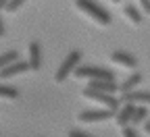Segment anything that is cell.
Instances as JSON below:
<instances>
[{
	"mask_svg": "<svg viewBox=\"0 0 150 137\" xmlns=\"http://www.w3.org/2000/svg\"><path fill=\"white\" fill-rule=\"evenodd\" d=\"M75 6L81 13H86L92 21H96L98 25H110V15L94 0H75Z\"/></svg>",
	"mask_w": 150,
	"mask_h": 137,
	"instance_id": "1",
	"label": "cell"
},
{
	"mask_svg": "<svg viewBox=\"0 0 150 137\" xmlns=\"http://www.w3.org/2000/svg\"><path fill=\"white\" fill-rule=\"evenodd\" d=\"M79 79H92V81H115V75L102 67H77L73 73Z\"/></svg>",
	"mask_w": 150,
	"mask_h": 137,
	"instance_id": "2",
	"label": "cell"
},
{
	"mask_svg": "<svg viewBox=\"0 0 150 137\" xmlns=\"http://www.w3.org/2000/svg\"><path fill=\"white\" fill-rule=\"evenodd\" d=\"M79 58H81V52H79V50H71V52L67 54V58L63 60V65L59 67V71H56V75H54L56 83H63V81L67 79V75H69V73H75Z\"/></svg>",
	"mask_w": 150,
	"mask_h": 137,
	"instance_id": "3",
	"label": "cell"
},
{
	"mask_svg": "<svg viewBox=\"0 0 150 137\" xmlns=\"http://www.w3.org/2000/svg\"><path fill=\"white\" fill-rule=\"evenodd\" d=\"M83 98H90V100L102 102V104H106L108 110L119 112V100H115V98L108 96V93H102V91H96V89H92V87H86V89H83Z\"/></svg>",
	"mask_w": 150,
	"mask_h": 137,
	"instance_id": "4",
	"label": "cell"
},
{
	"mask_svg": "<svg viewBox=\"0 0 150 137\" xmlns=\"http://www.w3.org/2000/svg\"><path fill=\"white\" fill-rule=\"evenodd\" d=\"M112 116H115V112L108 110V108H104V110H83V112H79L77 119H79L81 123H94V121H106V119H112Z\"/></svg>",
	"mask_w": 150,
	"mask_h": 137,
	"instance_id": "5",
	"label": "cell"
},
{
	"mask_svg": "<svg viewBox=\"0 0 150 137\" xmlns=\"http://www.w3.org/2000/svg\"><path fill=\"white\" fill-rule=\"evenodd\" d=\"M134 114H136V106H134V104H125V106H123V108L117 112V119H115V123H117L121 129H125V127L131 123Z\"/></svg>",
	"mask_w": 150,
	"mask_h": 137,
	"instance_id": "6",
	"label": "cell"
},
{
	"mask_svg": "<svg viewBox=\"0 0 150 137\" xmlns=\"http://www.w3.org/2000/svg\"><path fill=\"white\" fill-rule=\"evenodd\" d=\"M110 60L115 63V65H121V67H131V69H134V67L138 65L136 56H131V54H127V52H123V50L112 52V54H110Z\"/></svg>",
	"mask_w": 150,
	"mask_h": 137,
	"instance_id": "7",
	"label": "cell"
},
{
	"mask_svg": "<svg viewBox=\"0 0 150 137\" xmlns=\"http://www.w3.org/2000/svg\"><path fill=\"white\" fill-rule=\"evenodd\" d=\"M25 71H31L29 63H23V60H19V63H13L11 67H6V69H2V71H0V79H8V77H13V75H19V73H25Z\"/></svg>",
	"mask_w": 150,
	"mask_h": 137,
	"instance_id": "8",
	"label": "cell"
},
{
	"mask_svg": "<svg viewBox=\"0 0 150 137\" xmlns=\"http://www.w3.org/2000/svg\"><path fill=\"white\" fill-rule=\"evenodd\" d=\"M27 54H29V67H31V71H38L40 69V65H42V52H40V44L38 42H31L29 44V48H27Z\"/></svg>",
	"mask_w": 150,
	"mask_h": 137,
	"instance_id": "9",
	"label": "cell"
},
{
	"mask_svg": "<svg viewBox=\"0 0 150 137\" xmlns=\"http://www.w3.org/2000/svg\"><path fill=\"white\" fill-rule=\"evenodd\" d=\"M121 102L134 104V102H148L150 104V91H129L121 96Z\"/></svg>",
	"mask_w": 150,
	"mask_h": 137,
	"instance_id": "10",
	"label": "cell"
},
{
	"mask_svg": "<svg viewBox=\"0 0 150 137\" xmlns=\"http://www.w3.org/2000/svg\"><path fill=\"white\" fill-rule=\"evenodd\" d=\"M88 87L96 89V91H102V93H108V96L115 93V91H119V85L115 81H90Z\"/></svg>",
	"mask_w": 150,
	"mask_h": 137,
	"instance_id": "11",
	"label": "cell"
},
{
	"mask_svg": "<svg viewBox=\"0 0 150 137\" xmlns=\"http://www.w3.org/2000/svg\"><path fill=\"white\" fill-rule=\"evenodd\" d=\"M140 81H142V75H140V73H134L131 77H127V79L119 85V91H121V93H129V91H134V87H136Z\"/></svg>",
	"mask_w": 150,
	"mask_h": 137,
	"instance_id": "12",
	"label": "cell"
},
{
	"mask_svg": "<svg viewBox=\"0 0 150 137\" xmlns=\"http://www.w3.org/2000/svg\"><path fill=\"white\" fill-rule=\"evenodd\" d=\"M13 63H19V52L8 50V52H4V54H0V71L6 69V67H11Z\"/></svg>",
	"mask_w": 150,
	"mask_h": 137,
	"instance_id": "13",
	"label": "cell"
},
{
	"mask_svg": "<svg viewBox=\"0 0 150 137\" xmlns=\"http://www.w3.org/2000/svg\"><path fill=\"white\" fill-rule=\"evenodd\" d=\"M125 17H127L134 25H140V23H142V15H140V11H138L136 6H131V4L125 6Z\"/></svg>",
	"mask_w": 150,
	"mask_h": 137,
	"instance_id": "14",
	"label": "cell"
},
{
	"mask_svg": "<svg viewBox=\"0 0 150 137\" xmlns=\"http://www.w3.org/2000/svg\"><path fill=\"white\" fill-rule=\"evenodd\" d=\"M0 98H4V100H17V98H19V89L8 87V85H0Z\"/></svg>",
	"mask_w": 150,
	"mask_h": 137,
	"instance_id": "15",
	"label": "cell"
},
{
	"mask_svg": "<svg viewBox=\"0 0 150 137\" xmlns=\"http://www.w3.org/2000/svg\"><path fill=\"white\" fill-rule=\"evenodd\" d=\"M146 114H148V110H146L144 106L136 108V114H134V119H131V125H140V123H144V119H146Z\"/></svg>",
	"mask_w": 150,
	"mask_h": 137,
	"instance_id": "16",
	"label": "cell"
},
{
	"mask_svg": "<svg viewBox=\"0 0 150 137\" xmlns=\"http://www.w3.org/2000/svg\"><path fill=\"white\" fill-rule=\"evenodd\" d=\"M23 2H25V0H11L8 6H6V11H8V13H15V11H17L19 6H21Z\"/></svg>",
	"mask_w": 150,
	"mask_h": 137,
	"instance_id": "17",
	"label": "cell"
},
{
	"mask_svg": "<svg viewBox=\"0 0 150 137\" xmlns=\"http://www.w3.org/2000/svg\"><path fill=\"white\" fill-rule=\"evenodd\" d=\"M121 133H123V137H138V133H136L134 129H131V127H125Z\"/></svg>",
	"mask_w": 150,
	"mask_h": 137,
	"instance_id": "18",
	"label": "cell"
},
{
	"mask_svg": "<svg viewBox=\"0 0 150 137\" xmlns=\"http://www.w3.org/2000/svg\"><path fill=\"white\" fill-rule=\"evenodd\" d=\"M138 2H140V6L144 8V13L150 15V0H138Z\"/></svg>",
	"mask_w": 150,
	"mask_h": 137,
	"instance_id": "19",
	"label": "cell"
},
{
	"mask_svg": "<svg viewBox=\"0 0 150 137\" xmlns=\"http://www.w3.org/2000/svg\"><path fill=\"white\" fill-rule=\"evenodd\" d=\"M69 137H90V135L83 133V131H75V129H73V131H69Z\"/></svg>",
	"mask_w": 150,
	"mask_h": 137,
	"instance_id": "20",
	"label": "cell"
},
{
	"mask_svg": "<svg viewBox=\"0 0 150 137\" xmlns=\"http://www.w3.org/2000/svg\"><path fill=\"white\" fill-rule=\"evenodd\" d=\"M8 2H11V0H0V8H6Z\"/></svg>",
	"mask_w": 150,
	"mask_h": 137,
	"instance_id": "21",
	"label": "cell"
},
{
	"mask_svg": "<svg viewBox=\"0 0 150 137\" xmlns=\"http://www.w3.org/2000/svg\"><path fill=\"white\" fill-rule=\"evenodd\" d=\"M4 35V25H2V19H0V37Z\"/></svg>",
	"mask_w": 150,
	"mask_h": 137,
	"instance_id": "22",
	"label": "cell"
},
{
	"mask_svg": "<svg viewBox=\"0 0 150 137\" xmlns=\"http://www.w3.org/2000/svg\"><path fill=\"white\" fill-rule=\"evenodd\" d=\"M144 129H146V133L150 135V123H146V125H144Z\"/></svg>",
	"mask_w": 150,
	"mask_h": 137,
	"instance_id": "23",
	"label": "cell"
},
{
	"mask_svg": "<svg viewBox=\"0 0 150 137\" xmlns=\"http://www.w3.org/2000/svg\"><path fill=\"white\" fill-rule=\"evenodd\" d=\"M112 2H121V0H112Z\"/></svg>",
	"mask_w": 150,
	"mask_h": 137,
	"instance_id": "24",
	"label": "cell"
}]
</instances>
